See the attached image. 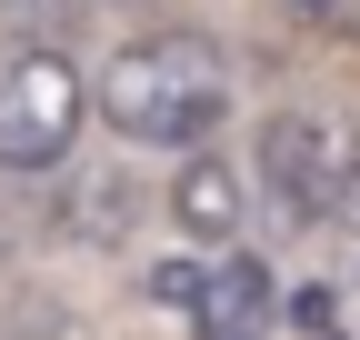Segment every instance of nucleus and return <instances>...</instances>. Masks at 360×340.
I'll list each match as a JSON object with an SVG mask.
<instances>
[{
	"label": "nucleus",
	"instance_id": "obj_1",
	"mask_svg": "<svg viewBox=\"0 0 360 340\" xmlns=\"http://www.w3.org/2000/svg\"><path fill=\"white\" fill-rule=\"evenodd\" d=\"M101 120L120 140H150V150H180L191 160L220 120H231V51L210 30H141L130 51L101 60Z\"/></svg>",
	"mask_w": 360,
	"mask_h": 340
},
{
	"label": "nucleus",
	"instance_id": "obj_2",
	"mask_svg": "<svg viewBox=\"0 0 360 340\" xmlns=\"http://www.w3.org/2000/svg\"><path fill=\"white\" fill-rule=\"evenodd\" d=\"M80 120H90V80L60 40H20L11 60H0V170H70L80 150Z\"/></svg>",
	"mask_w": 360,
	"mask_h": 340
},
{
	"label": "nucleus",
	"instance_id": "obj_3",
	"mask_svg": "<svg viewBox=\"0 0 360 340\" xmlns=\"http://www.w3.org/2000/svg\"><path fill=\"white\" fill-rule=\"evenodd\" d=\"M260 190L281 230H330L360 200V120H310V110L260 120Z\"/></svg>",
	"mask_w": 360,
	"mask_h": 340
},
{
	"label": "nucleus",
	"instance_id": "obj_4",
	"mask_svg": "<svg viewBox=\"0 0 360 340\" xmlns=\"http://www.w3.org/2000/svg\"><path fill=\"white\" fill-rule=\"evenodd\" d=\"M130 221H141V170L130 160H70V181H60V240L120 250Z\"/></svg>",
	"mask_w": 360,
	"mask_h": 340
},
{
	"label": "nucleus",
	"instance_id": "obj_5",
	"mask_svg": "<svg viewBox=\"0 0 360 340\" xmlns=\"http://www.w3.org/2000/svg\"><path fill=\"white\" fill-rule=\"evenodd\" d=\"M240 210H250V190H240V170L220 160V150H191V160L170 170V221H180V240H231Z\"/></svg>",
	"mask_w": 360,
	"mask_h": 340
},
{
	"label": "nucleus",
	"instance_id": "obj_6",
	"mask_svg": "<svg viewBox=\"0 0 360 340\" xmlns=\"http://www.w3.org/2000/svg\"><path fill=\"white\" fill-rule=\"evenodd\" d=\"M270 310H281L270 270H260V261H220L210 290H200V310H191V330H200V340H260Z\"/></svg>",
	"mask_w": 360,
	"mask_h": 340
},
{
	"label": "nucleus",
	"instance_id": "obj_7",
	"mask_svg": "<svg viewBox=\"0 0 360 340\" xmlns=\"http://www.w3.org/2000/svg\"><path fill=\"white\" fill-rule=\"evenodd\" d=\"M0 320H11V340H80L70 310L51 301V290H30V280H20V290H0Z\"/></svg>",
	"mask_w": 360,
	"mask_h": 340
},
{
	"label": "nucleus",
	"instance_id": "obj_8",
	"mask_svg": "<svg viewBox=\"0 0 360 340\" xmlns=\"http://www.w3.org/2000/svg\"><path fill=\"white\" fill-rule=\"evenodd\" d=\"M141 290H150L160 310H180V320H191V310H200V290H210V270H200V261H160Z\"/></svg>",
	"mask_w": 360,
	"mask_h": 340
},
{
	"label": "nucleus",
	"instance_id": "obj_9",
	"mask_svg": "<svg viewBox=\"0 0 360 340\" xmlns=\"http://www.w3.org/2000/svg\"><path fill=\"white\" fill-rule=\"evenodd\" d=\"M290 320H300L310 340H330V330H340V280H310V290H290Z\"/></svg>",
	"mask_w": 360,
	"mask_h": 340
},
{
	"label": "nucleus",
	"instance_id": "obj_10",
	"mask_svg": "<svg viewBox=\"0 0 360 340\" xmlns=\"http://www.w3.org/2000/svg\"><path fill=\"white\" fill-rule=\"evenodd\" d=\"M281 20H300V30H350L360 20V0H270Z\"/></svg>",
	"mask_w": 360,
	"mask_h": 340
},
{
	"label": "nucleus",
	"instance_id": "obj_11",
	"mask_svg": "<svg viewBox=\"0 0 360 340\" xmlns=\"http://www.w3.org/2000/svg\"><path fill=\"white\" fill-rule=\"evenodd\" d=\"M340 280H350V290H360V200H350V210H340Z\"/></svg>",
	"mask_w": 360,
	"mask_h": 340
},
{
	"label": "nucleus",
	"instance_id": "obj_12",
	"mask_svg": "<svg viewBox=\"0 0 360 340\" xmlns=\"http://www.w3.org/2000/svg\"><path fill=\"white\" fill-rule=\"evenodd\" d=\"M330 340H340V330H330Z\"/></svg>",
	"mask_w": 360,
	"mask_h": 340
}]
</instances>
